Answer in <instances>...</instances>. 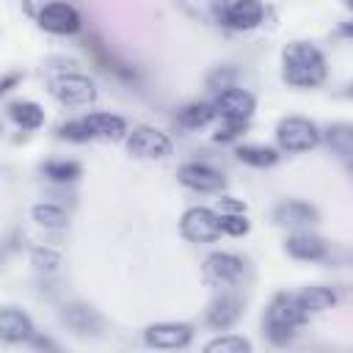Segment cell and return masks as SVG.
<instances>
[{
  "label": "cell",
  "mask_w": 353,
  "mask_h": 353,
  "mask_svg": "<svg viewBox=\"0 0 353 353\" xmlns=\"http://www.w3.org/2000/svg\"><path fill=\"white\" fill-rule=\"evenodd\" d=\"M320 141H323V132H320V127H317L312 119H303V116H284V119L276 124V143H279L281 152L301 154V152L314 149Z\"/></svg>",
  "instance_id": "cell-3"
},
{
  "label": "cell",
  "mask_w": 353,
  "mask_h": 353,
  "mask_svg": "<svg viewBox=\"0 0 353 353\" xmlns=\"http://www.w3.org/2000/svg\"><path fill=\"white\" fill-rule=\"evenodd\" d=\"M41 171L52 182H74L80 176V165L74 160H50V163H44Z\"/></svg>",
  "instance_id": "cell-26"
},
{
  "label": "cell",
  "mask_w": 353,
  "mask_h": 353,
  "mask_svg": "<svg viewBox=\"0 0 353 353\" xmlns=\"http://www.w3.org/2000/svg\"><path fill=\"white\" fill-rule=\"evenodd\" d=\"M17 77H19V74H8V77L3 80V91H8V88L14 85V80H17Z\"/></svg>",
  "instance_id": "cell-32"
},
{
  "label": "cell",
  "mask_w": 353,
  "mask_h": 353,
  "mask_svg": "<svg viewBox=\"0 0 353 353\" xmlns=\"http://www.w3.org/2000/svg\"><path fill=\"white\" fill-rule=\"evenodd\" d=\"M325 55L312 41H290L281 52V77L292 88H314L325 80Z\"/></svg>",
  "instance_id": "cell-1"
},
{
  "label": "cell",
  "mask_w": 353,
  "mask_h": 353,
  "mask_svg": "<svg viewBox=\"0 0 353 353\" xmlns=\"http://www.w3.org/2000/svg\"><path fill=\"white\" fill-rule=\"evenodd\" d=\"M347 94H350V97H353V85H350V88H347Z\"/></svg>",
  "instance_id": "cell-35"
},
{
  "label": "cell",
  "mask_w": 353,
  "mask_h": 353,
  "mask_svg": "<svg viewBox=\"0 0 353 353\" xmlns=\"http://www.w3.org/2000/svg\"><path fill=\"white\" fill-rule=\"evenodd\" d=\"M33 265L41 273H55L61 268V256L52 248H33Z\"/></svg>",
  "instance_id": "cell-29"
},
{
  "label": "cell",
  "mask_w": 353,
  "mask_h": 353,
  "mask_svg": "<svg viewBox=\"0 0 353 353\" xmlns=\"http://www.w3.org/2000/svg\"><path fill=\"white\" fill-rule=\"evenodd\" d=\"M287 254L292 259H303V262H314L325 256V243L323 237L312 234V232H295L287 237Z\"/></svg>",
  "instance_id": "cell-17"
},
{
  "label": "cell",
  "mask_w": 353,
  "mask_h": 353,
  "mask_svg": "<svg viewBox=\"0 0 353 353\" xmlns=\"http://www.w3.org/2000/svg\"><path fill=\"white\" fill-rule=\"evenodd\" d=\"M251 223L245 218V212H223L221 215V232L223 234H232V237H243L248 234Z\"/></svg>",
  "instance_id": "cell-28"
},
{
  "label": "cell",
  "mask_w": 353,
  "mask_h": 353,
  "mask_svg": "<svg viewBox=\"0 0 353 353\" xmlns=\"http://www.w3.org/2000/svg\"><path fill=\"white\" fill-rule=\"evenodd\" d=\"M207 353H251V342L245 336H237V334H223V336H215L204 345Z\"/></svg>",
  "instance_id": "cell-25"
},
{
  "label": "cell",
  "mask_w": 353,
  "mask_h": 353,
  "mask_svg": "<svg viewBox=\"0 0 353 353\" xmlns=\"http://www.w3.org/2000/svg\"><path fill=\"white\" fill-rule=\"evenodd\" d=\"M179 232L190 243H210L221 234V215L212 212L210 207H190L182 212Z\"/></svg>",
  "instance_id": "cell-5"
},
{
  "label": "cell",
  "mask_w": 353,
  "mask_h": 353,
  "mask_svg": "<svg viewBox=\"0 0 353 353\" xmlns=\"http://www.w3.org/2000/svg\"><path fill=\"white\" fill-rule=\"evenodd\" d=\"M273 218L284 229H303V226H309V223L317 221V210L312 204H306V201L292 199V201H281L273 210Z\"/></svg>",
  "instance_id": "cell-14"
},
{
  "label": "cell",
  "mask_w": 353,
  "mask_h": 353,
  "mask_svg": "<svg viewBox=\"0 0 353 353\" xmlns=\"http://www.w3.org/2000/svg\"><path fill=\"white\" fill-rule=\"evenodd\" d=\"M298 303H301L309 314H314V312L331 309V306L336 303V295H334V290H328V287L312 284V287H303V290L298 292Z\"/></svg>",
  "instance_id": "cell-21"
},
{
  "label": "cell",
  "mask_w": 353,
  "mask_h": 353,
  "mask_svg": "<svg viewBox=\"0 0 353 353\" xmlns=\"http://www.w3.org/2000/svg\"><path fill=\"white\" fill-rule=\"evenodd\" d=\"M215 116H218V113H215L212 102H190V105H185V108L176 113V121H179L182 127H188V130H199V127H207Z\"/></svg>",
  "instance_id": "cell-22"
},
{
  "label": "cell",
  "mask_w": 353,
  "mask_h": 353,
  "mask_svg": "<svg viewBox=\"0 0 353 353\" xmlns=\"http://www.w3.org/2000/svg\"><path fill=\"white\" fill-rule=\"evenodd\" d=\"M204 276L218 287H232L243 279V259L229 251H215L204 259Z\"/></svg>",
  "instance_id": "cell-9"
},
{
  "label": "cell",
  "mask_w": 353,
  "mask_h": 353,
  "mask_svg": "<svg viewBox=\"0 0 353 353\" xmlns=\"http://www.w3.org/2000/svg\"><path fill=\"white\" fill-rule=\"evenodd\" d=\"M146 345L160 347V350H179L188 347L193 339V328L188 323H154L143 331Z\"/></svg>",
  "instance_id": "cell-10"
},
{
  "label": "cell",
  "mask_w": 353,
  "mask_h": 353,
  "mask_svg": "<svg viewBox=\"0 0 353 353\" xmlns=\"http://www.w3.org/2000/svg\"><path fill=\"white\" fill-rule=\"evenodd\" d=\"M345 6H347V8H353V0H345Z\"/></svg>",
  "instance_id": "cell-34"
},
{
  "label": "cell",
  "mask_w": 353,
  "mask_h": 353,
  "mask_svg": "<svg viewBox=\"0 0 353 353\" xmlns=\"http://www.w3.org/2000/svg\"><path fill=\"white\" fill-rule=\"evenodd\" d=\"M218 210H221V215L223 212H245V201H240L234 196H221L218 199Z\"/></svg>",
  "instance_id": "cell-31"
},
{
  "label": "cell",
  "mask_w": 353,
  "mask_h": 353,
  "mask_svg": "<svg viewBox=\"0 0 353 353\" xmlns=\"http://www.w3.org/2000/svg\"><path fill=\"white\" fill-rule=\"evenodd\" d=\"M240 314H243V301L232 292H223L207 306V325L215 331H226L240 320Z\"/></svg>",
  "instance_id": "cell-12"
},
{
  "label": "cell",
  "mask_w": 353,
  "mask_h": 353,
  "mask_svg": "<svg viewBox=\"0 0 353 353\" xmlns=\"http://www.w3.org/2000/svg\"><path fill=\"white\" fill-rule=\"evenodd\" d=\"M39 25L47 30V33H55V36H72L80 30V14L74 6L69 3H47L41 11H39Z\"/></svg>",
  "instance_id": "cell-7"
},
{
  "label": "cell",
  "mask_w": 353,
  "mask_h": 353,
  "mask_svg": "<svg viewBox=\"0 0 353 353\" xmlns=\"http://www.w3.org/2000/svg\"><path fill=\"white\" fill-rule=\"evenodd\" d=\"M83 124L91 132V138H102V141H119L127 132L124 119L116 113H88L83 119Z\"/></svg>",
  "instance_id": "cell-16"
},
{
  "label": "cell",
  "mask_w": 353,
  "mask_h": 353,
  "mask_svg": "<svg viewBox=\"0 0 353 353\" xmlns=\"http://www.w3.org/2000/svg\"><path fill=\"white\" fill-rule=\"evenodd\" d=\"M234 154H237L240 163L254 165V168H270V165L279 160L276 149H270V146H256V143H245V146H240Z\"/></svg>",
  "instance_id": "cell-23"
},
{
  "label": "cell",
  "mask_w": 353,
  "mask_h": 353,
  "mask_svg": "<svg viewBox=\"0 0 353 353\" xmlns=\"http://www.w3.org/2000/svg\"><path fill=\"white\" fill-rule=\"evenodd\" d=\"M50 94L69 108H80V105H91L97 99V85L94 80H88L80 72H61L50 80Z\"/></svg>",
  "instance_id": "cell-4"
},
{
  "label": "cell",
  "mask_w": 353,
  "mask_h": 353,
  "mask_svg": "<svg viewBox=\"0 0 353 353\" xmlns=\"http://www.w3.org/2000/svg\"><path fill=\"white\" fill-rule=\"evenodd\" d=\"M0 336H3V342H28V339H33L30 317L17 306H3L0 309Z\"/></svg>",
  "instance_id": "cell-13"
},
{
  "label": "cell",
  "mask_w": 353,
  "mask_h": 353,
  "mask_svg": "<svg viewBox=\"0 0 353 353\" xmlns=\"http://www.w3.org/2000/svg\"><path fill=\"white\" fill-rule=\"evenodd\" d=\"M176 176H179V182L185 188H190L196 193H218L226 185V179L221 176V171H215L207 163H185L176 171Z\"/></svg>",
  "instance_id": "cell-11"
},
{
  "label": "cell",
  "mask_w": 353,
  "mask_h": 353,
  "mask_svg": "<svg viewBox=\"0 0 353 353\" xmlns=\"http://www.w3.org/2000/svg\"><path fill=\"white\" fill-rule=\"evenodd\" d=\"M63 323H66L69 328H74L77 334H94V331L102 328L99 314H97L91 306H80V303H74V306H69V309L63 312Z\"/></svg>",
  "instance_id": "cell-20"
},
{
  "label": "cell",
  "mask_w": 353,
  "mask_h": 353,
  "mask_svg": "<svg viewBox=\"0 0 353 353\" xmlns=\"http://www.w3.org/2000/svg\"><path fill=\"white\" fill-rule=\"evenodd\" d=\"M58 135H61V138H69V141H88V138H91V132L85 130L83 119H80V121H69V124H63V127L58 130Z\"/></svg>",
  "instance_id": "cell-30"
},
{
  "label": "cell",
  "mask_w": 353,
  "mask_h": 353,
  "mask_svg": "<svg viewBox=\"0 0 353 353\" xmlns=\"http://www.w3.org/2000/svg\"><path fill=\"white\" fill-rule=\"evenodd\" d=\"M262 14H265V8L259 0H232L223 22L234 30H251L262 22Z\"/></svg>",
  "instance_id": "cell-15"
},
{
  "label": "cell",
  "mask_w": 353,
  "mask_h": 353,
  "mask_svg": "<svg viewBox=\"0 0 353 353\" xmlns=\"http://www.w3.org/2000/svg\"><path fill=\"white\" fill-rule=\"evenodd\" d=\"M309 312L298 303V295H290V292H279L268 309H265V334L273 345H287L292 336H295V328H301L306 323Z\"/></svg>",
  "instance_id": "cell-2"
},
{
  "label": "cell",
  "mask_w": 353,
  "mask_h": 353,
  "mask_svg": "<svg viewBox=\"0 0 353 353\" xmlns=\"http://www.w3.org/2000/svg\"><path fill=\"white\" fill-rule=\"evenodd\" d=\"M6 110H8V119L19 130H28L30 132V130H39L44 124V110L36 102H30V99H14V102L6 105Z\"/></svg>",
  "instance_id": "cell-19"
},
{
  "label": "cell",
  "mask_w": 353,
  "mask_h": 353,
  "mask_svg": "<svg viewBox=\"0 0 353 353\" xmlns=\"http://www.w3.org/2000/svg\"><path fill=\"white\" fill-rule=\"evenodd\" d=\"M323 141L328 149L345 160H353V124L350 121H331L323 130Z\"/></svg>",
  "instance_id": "cell-18"
},
{
  "label": "cell",
  "mask_w": 353,
  "mask_h": 353,
  "mask_svg": "<svg viewBox=\"0 0 353 353\" xmlns=\"http://www.w3.org/2000/svg\"><path fill=\"white\" fill-rule=\"evenodd\" d=\"M245 127H248L245 119H226V116H221V121H218V127L212 132V141H218V143L234 141L240 132H245Z\"/></svg>",
  "instance_id": "cell-27"
},
{
  "label": "cell",
  "mask_w": 353,
  "mask_h": 353,
  "mask_svg": "<svg viewBox=\"0 0 353 353\" xmlns=\"http://www.w3.org/2000/svg\"><path fill=\"white\" fill-rule=\"evenodd\" d=\"M30 218L44 229H63L66 226V212L55 204H33Z\"/></svg>",
  "instance_id": "cell-24"
},
{
  "label": "cell",
  "mask_w": 353,
  "mask_h": 353,
  "mask_svg": "<svg viewBox=\"0 0 353 353\" xmlns=\"http://www.w3.org/2000/svg\"><path fill=\"white\" fill-rule=\"evenodd\" d=\"M342 36H353V25H342Z\"/></svg>",
  "instance_id": "cell-33"
},
{
  "label": "cell",
  "mask_w": 353,
  "mask_h": 353,
  "mask_svg": "<svg viewBox=\"0 0 353 353\" xmlns=\"http://www.w3.org/2000/svg\"><path fill=\"white\" fill-rule=\"evenodd\" d=\"M212 108L218 116H226V119H251L254 108H256V99L251 91L245 88H237V85H229V88H221L212 99Z\"/></svg>",
  "instance_id": "cell-8"
},
{
  "label": "cell",
  "mask_w": 353,
  "mask_h": 353,
  "mask_svg": "<svg viewBox=\"0 0 353 353\" xmlns=\"http://www.w3.org/2000/svg\"><path fill=\"white\" fill-rule=\"evenodd\" d=\"M127 152L135 154V157L154 160V157L171 154V141H168V135L160 132L157 127L138 124V127H132V132L127 135Z\"/></svg>",
  "instance_id": "cell-6"
}]
</instances>
